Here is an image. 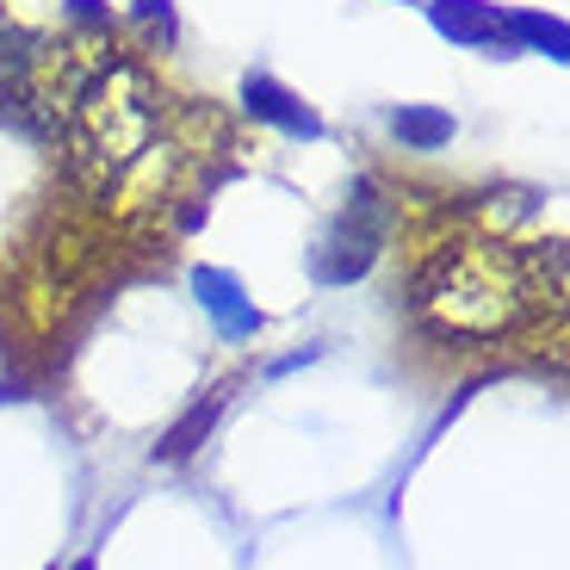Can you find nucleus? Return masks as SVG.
I'll return each mask as SVG.
<instances>
[{"label":"nucleus","mask_w":570,"mask_h":570,"mask_svg":"<svg viewBox=\"0 0 570 570\" xmlns=\"http://www.w3.org/2000/svg\"><path fill=\"white\" fill-rule=\"evenodd\" d=\"M410 311L441 342H502L528 323L533 298L521 261L497 236H453L422 255L410 279Z\"/></svg>","instance_id":"1"},{"label":"nucleus","mask_w":570,"mask_h":570,"mask_svg":"<svg viewBox=\"0 0 570 570\" xmlns=\"http://www.w3.org/2000/svg\"><path fill=\"white\" fill-rule=\"evenodd\" d=\"M385 229H391V212H385V199H379V186L360 180L354 193H347V212L328 224L323 248H316V261H311L316 279H328V285L360 279V273L379 261V248H385Z\"/></svg>","instance_id":"3"},{"label":"nucleus","mask_w":570,"mask_h":570,"mask_svg":"<svg viewBox=\"0 0 570 570\" xmlns=\"http://www.w3.org/2000/svg\"><path fill=\"white\" fill-rule=\"evenodd\" d=\"M243 100H248V112H255V118L292 130V137H323V118H316L304 100H292V94L273 81V75H248V81H243Z\"/></svg>","instance_id":"5"},{"label":"nucleus","mask_w":570,"mask_h":570,"mask_svg":"<svg viewBox=\"0 0 570 570\" xmlns=\"http://www.w3.org/2000/svg\"><path fill=\"white\" fill-rule=\"evenodd\" d=\"M434 26H441L446 38L471 43V50H509L502 13H490V7H478V0H441V7H434Z\"/></svg>","instance_id":"6"},{"label":"nucleus","mask_w":570,"mask_h":570,"mask_svg":"<svg viewBox=\"0 0 570 570\" xmlns=\"http://www.w3.org/2000/svg\"><path fill=\"white\" fill-rule=\"evenodd\" d=\"M514 261H521L533 304H564V243H528L514 248Z\"/></svg>","instance_id":"7"},{"label":"nucleus","mask_w":570,"mask_h":570,"mask_svg":"<svg viewBox=\"0 0 570 570\" xmlns=\"http://www.w3.org/2000/svg\"><path fill=\"white\" fill-rule=\"evenodd\" d=\"M391 130H397L410 149H441V142L453 137V118H446V112H422V106H403V112H391Z\"/></svg>","instance_id":"8"},{"label":"nucleus","mask_w":570,"mask_h":570,"mask_svg":"<svg viewBox=\"0 0 570 570\" xmlns=\"http://www.w3.org/2000/svg\"><path fill=\"white\" fill-rule=\"evenodd\" d=\"M193 292H199V304L212 311V323L224 328L229 342H243V335H255V328H261V311L243 298V285L229 279V273L199 267V273H193Z\"/></svg>","instance_id":"4"},{"label":"nucleus","mask_w":570,"mask_h":570,"mask_svg":"<svg viewBox=\"0 0 570 570\" xmlns=\"http://www.w3.org/2000/svg\"><path fill=\"white\" fill-rule=\"evenodd\" d=\"M161 130V87L142 62L106 57L94 81L75 94L62 137H69V174L87 193H112L142 168Z\"/></svg>","instance_id":"2"}]
</instances>
